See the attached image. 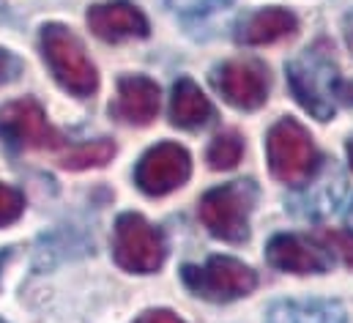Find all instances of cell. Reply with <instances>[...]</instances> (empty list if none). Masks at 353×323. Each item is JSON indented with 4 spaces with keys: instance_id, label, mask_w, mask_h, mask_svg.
Instances as JSON below:
<instances>
[{
    "instance_id": "cell-1",
    "label": "cell",
    "mask_w": 353,
    "mask_h": 323,
    "mask_svg": "<svg viewBox=\"0 0 353 323\" xmlns=\"http://www.w3.org/2000/svg\"><path fill=\"white\" fill-rule=\"evenodd\" d=\"M288 85L296 101L318 121H332L337 110V93H340V69L332 58V50L318 41L307 47L301 55L288 61Z\"/></svg>"
},
{
    "instance_id": "cell-2",
    "label": "cell",
    "mask_w": 353,
    "mask_h": 323,
    "mask_svg": "<svg viewBox=\"0 0 353 323\" xmlns=\"http://www.w3.org/2000/svg\"><path fill=\"white\" fill-rule=\"evenodd\" d=\"M258 184L252 178H239L208 189L200 197L197 217L208 233L219 242L244 244L250 239V214L258 203Z\"/></svg>"
},
{
    "instance_id": "cell-3",
    "label": "cell",
    "mask_w": 353,
    "mask_h": 323,
    "mask_svg": "<svg viewBox=\"0 0 353 323\" xmlns=\"http://www.w3.org/2000/svg\"><path fill=\"white\" fill-rule=\"evenodd\" d=\"M41 55L55 82L66 93L77 99H88L99 90V72L77 33H72L66 25L47 22L41 28Z\"/></svg>"
},
{
    "instance_id": "cell-4",
    "label": "cell",
    "mask_w": 353,
    "mask_h": 323,
    "mask_svg": "<svg viewBox=\"0 0 353 323\" xmlns=\"http://www.w3.org/2000/svg\"><path fill=\"white\" fill-rule=\"evenodd\" d=\"M265 159L271 175L288 186H304L323 164L310 132L296 118H279L268 129Z\"/></svg>"
},
{
    "instance_id": "cell-5",
    "label": "cell",
    "mask_w": 353,
    "mask_h": 323,
    "mask_svg": "<svg viewBox=\"0 0 353 323\" xmlns=\"http://www.w3.org/2000/svg\"><path fill=\"white\" fill-rule=\"evenodd\" d=\"M112 260L129 274H154L168 260V242L143 214L126 211L112 228Z\"/></svg>"
},
{
    "instance_id": "cell-6",
    "label": "cell",
    "mask_w": 353,
    "mask_h": 323,
    "mask_svg": "<svg viewBox=\"0 0 353 323\" xmlns=\"http://www.w3.org/2000/svg\"><path fill=\"white\" fill-rule=\"evenodd\" d=\"M181 280L194 296L216 304L244 299L258 288V274L230 255H214L203 266H183Z\"/></svg>"
},
{
    "instance_id": "cell-7",
    "label": "cell",
    "mask_w": 353,
    "mask_h": 323,
    "mask_svg": "<svg viewBox=\"0 0 353 323\" xmlns=\"http://www.w3.org/2000/svg\"><path fill=\"white\" fill-rule=\"evenodd\" d=\"M0 140L11 151H30L55 148L63 143V135L47 121L44 107L25 96L0 107Z\"/></svg>"
},
{
    "instance_id": "cell-8",
    "label": "cell",
    "mask_w": 353,
    "mask_h": 323,
    "mask_svg": "<svg viewBox=\"0 0 353 323\" xmlns=\"http://www.w3.org/2000/svg\"><path fill=\"white\" fill-rule=\"evenodd\" d=\"M211 85L216 93L241 112L261 110L268 99V69L255 58H233L211 72Z\"/></svg>"
},
{
    "instance_id": "cell-9",
    "label": "cell",
    "mask_w": 353,
    "mask_h": 323,
    "mask_svg": "<svg viewBox=\"0 0 353 323\" xmlns=\"http://www.w3.org/2000/svg\"><path fill=\"white\" fill-rule=\"evenodd\" d=\"M192 175V157L178 143H157L148 148L137 167H134V184L148 197H165L183 186Z\"/></svg>"
},
{
    "instance_id": "cell-10",
    "label": "cell",
    "mask_w": 353,
    "mask_h": 323,
    "mask_svg": "<svg viewBox=\"0 0 353 323\" xmlns=\"http://www.w3.org/2000/svg\"><path fill=\"white\" fill-rule=\"evenodd\" d=\"M162 107V90L145 75H123L115 85L110 115L123 126H148Z\"/></svg>"
},
{
    "instance_id": "cell-11",
    "label": "cell",
    "mask_w": 353,
    "mask_h": 323,
    "mask_svg": "<svg viewBox=\"0 0 353 323\" xmlns=\"http://www.w3.org/2000/svg\"><path fill=\"white\" fill-rule=\"evenodd\" d=\"M85 22L96 39L110 41V44H118L126 39H145L151 30L145 14L129 0L93 3L85 14Z\"/></svg>"
},
{
    "instance_id": "cell-12",
    "label": "cell",
    "mask_w": 353,
    "mask_h": 323,
    "mask_svg": "<svg viewBox=\"0 0 353 323\" xmlns=\"http://www.w3.org/2000/svg\"><path fill=\"white\" fill-rule=\"evenodd\" d=\"M265 260L290 274H326L332 268V252L326 246L296 233H276L265 246Z\"/></svg>"
},
{
    "instance_id": "cell-13",
    "label": "cell",
    "mask_w": 353,
    "mask_h": 323,
    "mask_svg": "<svg viewBox=\"0 0 353 323\" xmlns=\"http://www.w3.org/2000/svg\"><path fill=\"white\" fill-rule=\"evenodd\" d=\"M304 186H307V189L299 192V195L290 200V208H293L299 217L318 219V217L334 211V206L343 200V195H345V175H343V170H340L334 162L323 159L321 170H318Z\"/></svg>"
},
{
    "instance_id": "cell-14",
    "label": "cell",
    "mask_w": 353,
    "mask_h": 323,
    "mask_svg": "<svg viewBox=\"0 0 353 323\" xmlns=\"http://www.w3.org/2000/svg\"><path fill=\"white\" fill-rule=\"evenodd\" d=\"M296 30H299V19L293 11L268 6V8L250 11L236 25V41L244 47H263V44H274L279 39L293 36Z\"/></svg>"
},
{
    "instance_id": "cell-15",
    "label": "cell",
    "mask_w": 353,
    "mask_h": 323,
    "mask_svg": "<svg viewBox=\"0 0 353 323\" xmlns=\"http://www.w3.org/2000/svg\"><path fill=\"white\" fill-rule=\"evenodd\" d=\"M214 118H216L214 104L200 90V85L189 77H178L170 96V124L178 129L194 132V129H205Z\"/></svg>"
},
{
    "instance_id": "cell-16",
    "label": "cell",
    "mask_w": 353,
    "mask_h": 323,
    "mask_svg": "<svg viewBox=\"0 0 353 323\" xmlns=\"http://www.w3.org/2000/svg\"><path fill=\"white\" fill-rule=\"evenodd\" d=\"M265 323H348V315L334 299H285L268 307Z\"/></svg>"
},
{
    "instance_id": "cell-17",
    "label": "cell",
    "mask_w": 353,
    "mask_h": 323,
    "mask_svg": "<svg viewBox=\"0 0 353 323\" xmlns=\"http://www.w3.org/2000/svg\"><path fill=\"white\" fill-rule=\"evenodd\" d=\"M115 157V143L107 137L90 140V143H80L74 148H69L61 157V167L66 170H88V167H104L107 162Z\"/></svg>"
},
{
    "instance_id": "cell-18",
    "label": "cell",
    "mask_w": 353,
    "mask_h": 323,
    "mask_svg": "<svg viewBox=\"0 0 353 323\" xmlns=\"http://www.w3.org/2000/svg\"><path fill=\"white\" fill-rule=\"evenodd\" d=\"M244 157V140L239 132H222L211 140L208 151H205V162L211 170H233Z\"/></svg>"
},
{
    "instance_id": "cell-19",
    "label": "cell",
    "mask_w": 353,
    "mask_h": 323,
    "mask_svg": "<svg viewBox=\"0 0 353 323\" xmlns=\"http://www.w3.org/2000/svg\"><path fill=\"white\" fill-rule=\"evenodd\" d=\"M25 211V195L17 186H8L0 181V228L17 222Z\"/></svg>"
},
{
    "instance_id": "cell-20",
    "label": "cell",
    "mask_w": 353,
    "mask_h": 323,
    "mask_svg": "<svg viewBox=\"0 0 353 323\" xmlns=\"http://www.w3.org/2000/svg\"><path fill=\"white\" fill-rule=\"evenodd\" d=\"M230 0H168V6L178 11V14H186V17H203V14H211L222 6H228Z\"/></svg>"
},
{
    "instance_id": "cell-21",
    "label": "cell",
    "mask_w": 353,
    "mask_h": 323,
    "mask_svg": "<svg viewBox=\"0 0 353 323\" xmlns=\"http://www.w3.org/2000/svg\"><path fill=\"white\" fill-rule=\"evenodd\" d=\"M19 72H22V61H19L14 52H8V50L0 47V85L17 80Z\"/></svg>"
},
{
    "instance_id": "cell-22",
    "label": "cell",
    "mask_w": 353,
    "mask_h": 323,
    "mask_svg": "<svg viewBox=\"0 0 353 323\" xmlns=\"http://www.w3.org/2000/svg\"><path fill=\"white\" fill-rule=\"evenodd\" d=\"M326 242H329V246H332L334 252L343 255V260H345L348 266H353V242L351 239H345V236H340V233H326ZM332 249H329V252H332Z\"/></svg>"
},
{
    "instance_id": "cell-23",
    "label": "cell",
    "mask_w": 353,
    "mask_h": 323,
    "mask_svg": "<svg viewBox=\"0 0 353 323\" xmlns=\"http://www.w3.org/2000/svg\"><path fill=\"white\" fill-rule=\"evenodd\" d=\"M132 323H183V321L178 318L176 313H170V310H145V313H140Z\"/></svg>"
},
{
    "instance_id": "cell-24",
    "label": "cell",
    "mask_w": 353,
    "mask_h": 323,
    "mask_svg": "<svg viewBox=\"0 0 353 323\" xmlns=\"http://www.w3.org/2000/svg\"><path fill=\"white\" fill-rule=\"evenodd\" d=\"M337 96H340V101H345V104H353V82H343Z\"/></svg>"
},
{
    "instance_id": "cell-25",
    "label": "cell",
    "mask_w": 353,
    "mask_h": 323,
    "mask_svg": "<svg viewBox=\"0 0 353 323\" xmlns=\"http://www.w3.org/2000/svg\"><path fill=\"white\" fill-rule=\"evenodd\" d=\"M343 30H345V44L351 47V52H353V11L345 17V25H343Z\"/></svg>"
},
{
    "instance_id": "cell-26",
    "label": "cell",
    "mask_w": 353,
    "mask_h": 323,
    "mask_svg": "<svg viewBox=\"0 0 353 323\" xmlns=\"http://www.w3.org/2000/svg\"><path fill=\"white\" fill-rule=\"evenodd\" d=\"M8 257H11V249H0V274H3V266L8 263Z\"/></svg>"
},
{
    "instance_id": "cell-27",
    "label": "cell",
    "mask_w": 353,
    "mask_h": 323,
    "mask_svg": "<svg viewBox=\"0 0 353 323\" xmlns=\"http://www.w3.org/2000/svg\"><path fill=\"white\" fill-rule=\"evenodd\" d=\"M345 225H348V231L353 233V203H351V208H348V214H345Z\"/></svg>"
},
{
    "instance_id": "cell-28",
    "label": "cell",
    "mask_w": 353,
    "mask_h": 323,
    "mask_svg": "<svg viewBox=\"0 0 353 323\" xmlns=\"http://www.w3.org/2000/svg\"><path fill=\"white\" fill-rule=\"evenodd\" d=\"M348 162H351V167H353V137L348 140Z\"/></svg>"
},
{
    "instance_id": "cell-29",
    "label": "cell",
    "mask_w": 353,
    "mask_h": 323,
    "mask_svg": "<svg viewBox=\"0 0 353 323\" xmlns=\"http://www.w3.org/2000/svg\"><path fill=\"white\" fill-rule=\"evenodd\" d=\"M0 323H6V321H0Z\"/></svg>"
}]
</instances>
